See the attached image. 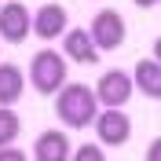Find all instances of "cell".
Returning a JSON list of instances; mask_svg holds the SVG:
<instances>
[{
	"label": "cell",
	"mask_w": 161,
	"mask_h": 161,
	"mask_svg": "<svg viewBox=\"0 0 161 161\" xmlns=\"http://www.w3.org/2000/svg\"><path fill=\"white\" fill-rule=\"evenodd\" d=\"M26 37H33V15H30V8L19 4V0L0 4V40L22 44Z\"/></svg>",
	"instance_id": "cell-5"
},
{
	"label": "cell",
	"mask_w": 161,
	"mask_h": 161,
	"mask_svg": "<svg viewBox=\"0 0 161 161\" xmlns=\"http://www.w3.org/2000/svg\"><path fill=\"white\" fill-rule=\"evenodd\" d=\"M147 161H161V136L150 139V147H147Z\"/></svg>",
	"instance_id": "cell-15"
},
{
	"label": "cell",
	"mask_w": 161,
	"mask_h": 161,
	"mask_svg": "<svg viewBox=\"0 0 161 161\" xmlns=\"http://www.w3.org/2000/svg\"><path fill=\"white\" fill-rule=\"evenodd\" d=\"M62 59L66 62H80V66H95L99 62V51H95V44H92L88 30H66L62 33Z\"/></svg>",
	"instance_id": "cell-9"
},
{
	"label": "cell",
	"mask_w": 161,
	"mask_h": 161,
	"mask_svg": "<svg viewBox=\"0 0 161 161\" xmlns=\"http://www.w3.org/2000/svg\"><path fill=\"white\" fill-rule=\"evenodd\" d=\"M150 59H154V62H161V37L154 40V55H150Z\"/></svg>",
	"instance_id": "cell-16"
},
{
	"label": "cell",
	"mask_w": 161,
	"mask_h": 161,
	"mask_svg": "<svg viewBox=\"0 0 161 161\" xmlns=\"http://www.w3.org/2000/svg\"><path fill=\"white\" fill-rule=\"evenodd\" d=\"M70 161H106V154L99 150V143H80Z\"/></svg>",
	"instance_id": "cell-13"
},
{
	"label": "cell",
	"mask_w": 161,
	"mask_h": 161,
	"mask_svg": "<svg viewBox=\"0 0 161 161\" xmlns=\"http://www.w3.org/2000/svg\"><path fill=\"white\" fill-rule=\"evenodd\" d=\"M66 73H70V62L62 59V51L40 48L30 59V84L40 95H59L66 88Z\"/></svg>",
	"instance_id": "cell-2"
},
{
	"label": "cell",
	"mask_w": 161,
	"mask_h": 161,
	"mask_svg": "<svg viewBox=\"0 0 161 161\" xmlns=\"http://www.w3.org/2000/svg\"><path fill=\"white\" fill-rule=\"evenodd\" d=\"M0 4H4V0H0Z\"/></svg>",
	"instance_id": "cell-18"
},
{
	"label": "cell",
	"mask_w": 161,
	"mask_h": 161,
	"mask_svg": "<svg viewBox=\"0 0 161 161\" xmlns=\"http://www.w3.org/2000/svg\"><path fill=\"white\" fill-rule=\"evenodd\" d=\"M95 103H99L103 110H121L125 103L132 99V73H125V70H106L99 80H95Z\"/></svg>",
	"instance_id": "cell-4"
},
{
	"label": "cell",
	"mask_w": 161,
	"mask_h": 161,
	"mask_svg": "<svg viewBox=\"0 0 161 161\" xmlns=\"http://www.w3.org/2000/svg\"><path fill=\"white\" fill-rule=\"evenodd\" d=\"M88 37H92V44H95V51H117L121 44H125V37H128V30H125V15L121 11H114V8H103L95 19H92V26H88Z\"/></svg>",
	"instance_id": "cell-3"
},
{
	"label": "cell",
	"mask_w": 161,
	"mask_h": 161,
	"mask_svg": "<svg viewBox=\"0 0 161 161\" xmlns=\"http://www.w3.org/2000/svg\"><path fill=\"white\" fill-rule=\"evenodd\" d=\"M73 158V143L62 128H48L40 132L33 143V161H70Z\"/></svg>",
	"instance_id": "cell-7"
},
{
	"label": "cell",
	"mask_w": 161,
	"mask_h": 161,
	"mask_svg": "<svg viewBox=\"0 0 161 161\" xmlns=\"http://www.w3.org/2000/svg\"><path fill=\"white\" fill-rule=\"evenodd\" d=\"M19 132H22L19 114H15V110H8V106H0V147H15Z\"/></svg>",
	"instance_id": "cell-12"
},
{
	"label": "cell",
	"mask_w": 161,
	"mask_h": 161,
	"mask_svg": "<svg viewBox=\"0 0 161 161\" xmlns=\"http://www.w3.org/2000/svg\"><path fill=\"white\" fill-rule=\"evenodd\" d=\"M66 30H70V15H66L62 4H44V8L33 15V37H40L44 44L55 40V37H62Z\"/></svg>",
	"instance_id": "cell-8"
},
{
	"label": "cell",
	"mask_w": 161,
	"mask_h": 161,
	"mask_svg": "<svg viewBox=\"0 0 161 161\" xmlns=\"http://www.w3.org/2000/svg\"><path fill=\"white\" fill-rule=\"evenodd\" d=\"M132 88H139L147 99H161V62L139 59L136 62V73H132Z\"/></svg>",
	"instance_id": "cell-10"
},
{
	"label": "cell",
	"mask_w": 161,
	"mask_h": 161,
	"mask_svg": "<svg viewBox=\"0 0 161 161\" xmlns=\"http://www.w3.org/2000/svg\"><path fill=\"white\" fill-rule=\"evenodd\" d=\"M95 136L106 147H125L132 139V117L125 110H99L95 117Z\"/></svg>",
	"instance_id": "cell-6"
},
{
	"label": "cell",
	"mask_w": 161,
	"mask_h": 161,
	"mask_svg": "<svg viewBox=\"0 0 161 161\" xmlns=\"http://www.w3.org/2000/svg\"><path fill=\"white\" fill-rule=\"evenodd\" d=\"M136 8H154V4H161V0H132Z\"/></svg>",
	"instance_id": "cell-17"
},
{
	"label": "cell",
	"mask_w": 161,
	"mask_h": 161,
	"mask_svg": "<svg viewBox=\"0 0 161 161\" xmlns=\"http://www.w3.org/2000/svg\"><path fill=\"white\" fill-rule=\"evenodd\" d=\"M22 92H26V73L19 66H11V62H0V106H15L22 99Z\"/></svg>",
	"instance_id": "cell-11"
},
{
	"label": "cell",
	"mask_w": 161,
	"mask_h": 161,
	"mask_svg": "<svg viewBox=\"0 0 161 161\" xmlns=\"http://www.w3.org/2000/svg\"><path fill=\"white\" fill-rule=\"evenodd\" d=\"M55 114L66 128H88L99 117V103H95V92L88 84H77V80H66V88L55 95Z\"/></svg>",
	"instance_id": "cell-1"
},
{
	"label": "cell",
	"mask_w": 161,
	"mask_h": 161,
	"mask_svg": "<svg viewBox=\"0 0 161 161\" xmlns=\"http://www.w3.org/2000/svg\"><path fill=\"white\" fill-rule=\"evenodd\" d=\"M0 161H30L22 150H15V147H0Z\"/></svg>",
	"instance_id": "cell-14"
}]
</instances>
